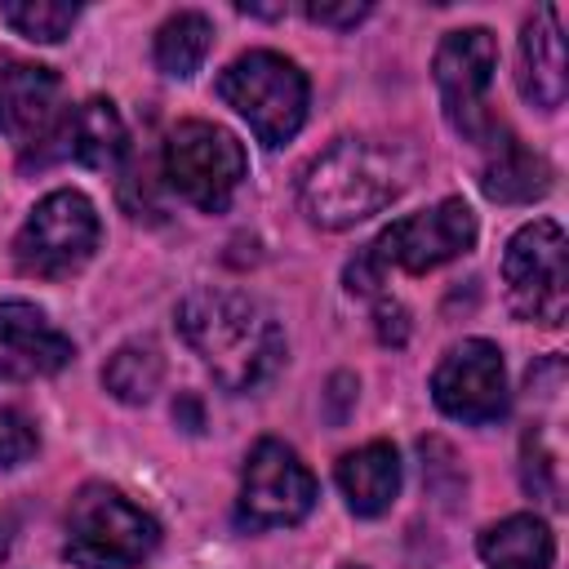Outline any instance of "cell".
<instances>
[{"label": "cell", "instance_id": "1", "mask_svg": "<svg viewBox=\"0 0 569 569\" xmlns=\"http://www.w3.org/2000/svg\"><path fill=\"white\" fill-rule=\"evenodd\" d=\"M178 333L227 391L262 387L284 360V333L271 311L236 289L187 293L178 307Z\"/></svg>", "mask_w": 569, "mask_h": 569}, {"label": "cell", "instance_id": "2", "mask_svg": "<svg viewBox=\"0 0 569 569\" xmlns=\"http://www.w3.org/2000/svg\"><path fill=\"white\" fill-rule=\"evenodd\" d=\"M405 182H409V164L400 151L369 138H338L329 151H320L307 164L298 182V200L316 227L338 231L387 209L405 191Z\"/></svg>", "mask_w": 569, "mask_h": 569}, {"label": "cell", "instance_id": "3", "mask_svg": "<svg viewBox=\"0 0 569 569\" xmlns=\"http://www.w3.org/2000/svg\"><path fill=\"white\" fill-rule=\"evenodd\" d=\"M160 547V525L111 485H84L67 511V560L80 569H133Z\"/></svg>", "mask_w": 569, "mask_h": 569}, {"label": "cell", "instance_id": "4", "mask_svg": "<svg viewBox=\"0 0 569 569\" xmlns=\"http://www.w3.org/2000/svg\"><path fill=\"white\" fill-rule=\"evenodd\" d=\"M213 89L236 116L249 120L262 147L289 142L307 120V76L284 53L249 49L218 76Z\"/></svg>", "mask_w": 569, "mask_h": 569}, {"label": "cell", "instance_id": "5", "mask_svg": "<svg viewBox=\"0 0 569 569\" xmlns=\"http://www.w3.org/2000/svg\"><path fill=\"white\" fill-rule=\"evenodd\" d=\"M502 280L507 302L520 320L560 329L569 311V258H565V231L551 218L525 222L502 253Z\"/></svg>", "mask_w": 569, "mask_h": 569}, {"label": "cell", "instance_id": "6", "mask_svg": "<svg viewBox=\"0 0 569 569\" xmlns=\"http://www.w3.org/2000/svg\"><path fill=\"white\" fill-rule=\"evenodd\" d=\"M244 147L236 142L231 129L213 120H182L164 138V178L169 187L191 200L204 213H222L244 182Z\"/></svg>", "mask_w": 569, "mask_h": 569}, {"label": "cell", "instance_id": "7", "mask_svg": "<svg viewBox=\"0 0 569 569\" xmlns=\"http://www.w3.org/2000/svg\"><path fill=\"white\" fill-rule=\"evenodd\" d=\"M98 209L80 191H49L13 236V258L27 276L62 280L98 249Z\"/></svg>", "mask_w": 569, "mask_h": 569}, {"label": "cell", "instance_id": "8", "mask_svg": "<svg viewBox=\"0 0 569 569\" xmlns=\"http://www.w3.org/2000/svg\"><path fill=\"white\" fill-rule=\"evenodd\" d=\"M471 244H476V213H471V204L458 200V196H445L431 209L391 222L365 253H369V262L378 271L400 267V271L422 276V271H436V267L462 258Z\"/></svg>", "mask_w": 569, "mask_h": 569}, {"label": "cell", "instance_id": "9", "mask_svg": "<svg viewBox=\"0 0 569 569\" xmlns=\"http://www.w3.org/2000/svg\"><path fill=\"white\" fill-rule=\"evenodd\" d=\"M316 476L284 440H258L240 476V520L249 529H280L307 520L316 507Z\"/></svg>", "mask_w": 569, "mask_h": 569}, {"label": "cell", "instance_id": "10", "mask_svg": "<svg viewBox=\"0 0 569 569\" xmlns=\"http://www.w3.org/2000/svg\"><path fill=\"white\" fill-rule=\"evenodd\" d=\"M493 67H498V40L485 27L449 31L436 49V62H431L445 116L471 142H480L493 129V120L485 116V93L493 84Z\"/></svg>", "mask_w": 569, "mask_h": 569}, {"label": "cell", "instance_id": "11", "mask_svg": "<svg viewBox=\"0 0 569 569\" xmlns=\"http://www.w3.org/2000/svg\"><path fill=\"white\" fill-rule=\"evenodd\" d=\"M431 400L440 413L458 422H493L507 413V369L502 351L489 338H467L445 351L431 373Z\"/></svg>", "mask_w": 569, "mask_h": 569}, {"label": "cell", "instance_id": "12", "mask_svg": "<svg viewBox=\"0 0 569 569\" xmlns=\"http://www.w3.org/2000/svg\"><path fill=\"white\" fill-rule=\"evenodd\" d=\"M0 133L18 147H49L67 151V111H62V80L36 62L0 67Z\"/></svg>", "mask_w": 569, "mask_h": 569}, {"label": "cell", "instance_id": "13", "mask_svg": "<svg viewBox=\"0 0 569 569\" xmlns=\"http://www.w3.org/2000/svg\"><path fill=\"white\" fill-rule=\"evenodd\" d=\"M71 356V338L36 302H0V382L49 378Z\"/></svg>", "mask_w": 569, "mask_h": 569}, {"label": "cell", "instance_id": "14", "mask_svg": "<svg viewBox=\"0 0 569 569\" xmlns=\"http://www.w3.org/2000/svg\"><path fill=\"white\" fill-rule=\"evenodd\" d=\"M516 84L529 107L556 111L569 89V62H565V36H560V9L547 4L538 9L525 31H520V62H516Z\"/></svg>", "mask_w": 569, "mask_h": 569}, {"label": "cell", "instance_id": "15", "mask_svg": "<svg viewBox=\"0 0 569 569\" xmlns=\"http://www.w3.org/2000/svg\"><path fill=\"white\" fill-rule=\"evenodd\" d=\"M480 142H489L485 169H480V191L498 204H525L551 187V169L542 156H533L525 142H516L507 129H489Z\"/></svg>", "mask_w": 569, "mask_h": 569}, {"label": "cell", "instance_id": "16", "mask_svg": "<svg viewBox=\"0 0 569 569\" xmlns=\"http://www.w3.org/2000/svg\"><path fill=\"white\" fill-rule=\"evenodd\" d=\"M338 489L356 516H382L400 493V453L387 440H369L365 449L342 453Z\"/></svg>", "mask_w": 569, "mask_h": 569}, {"label": "cell", "instance_id": "17", "mask_svg": "<svg viewBox=\"0 0 569 569\" xmlns=\"http://www.w3.org/2000/svg\"><path fill=\"white\" fill-rule=\"evenodd\" d=\"M67 156H76L89 169H116L129 151V129L107 98H89L76 111H67Z\"/></svg>", "mask_w": 569, "mask_h": 569}, {"label": "cell", "instance_id": "18", "mask_svg": "<svg viewBox=\"0 0 569 569\" xmlns=\"http://www.w3.org/2000/svg\"><path fill=\"white\" fill-rule=\"evenodd\" d=\"M480 560L489 569H551L556 560V538L547 520L520 511L480 533Z\"/></svg>", "mask_w": 569, "mask_h": 569}, {"label": "cell", "instance_id": "19", "mask_svg": "<svg viewBox=\"0 0 569 569\" xmlns=\"http://www.w3.org/2000/svg\"><path fill=\"white\" fill-rule=\"evenodd\" d=\"M209 44H213V22H209L204 13H196V9H182V13H173V18L156 31V67H160L164 76L187 80V76H196V67L204 62Z\"/></svg>", "mask_w": 569, "mask_h": 569}, {"label": "cell", "instance_id": "20", "mask_svg": "<svg viewBox=\"0 0 569 569\" xmlns=\"http://www.w3.org/2000/svg\"><path fill=\"white\" fill-rule=\"evenodd\" d=\"M160 378H164V360H160L156 342H124L102 369L107 391L124 405H147L160 391Z\"/></svg>", "mask_w": 569, "mask_h": 569}, {"label": "cell", "instance_id": "21", "mask_svg": "<svg viewBox=\"0 0 569 569\" xmlns=\"http://www.w3.org/2000/svg\"><path fill=\"white\" fill-rule=\"evenodd\" d=\"M76 18H80V4H67V0H4L0 4V22L40 44H58L76 27Z\"/></svg>", "mask_w": 569, "mask_h": 569}, {"label": "cell", "instance_id": "22", "mask_svg": "<svg viewBox=\"0 0 569 569\" xmlns=\"http://www.w3.org/2000/svg\"><path fill=\"white\" fill-rule=\"evenodd\" d=\"M36 453V427L18 409H0V471L27 462Z\"/></svg>", "mask_w": 569, "mask_h": 569}, {"label": "cell", "instance_id": "23", "mask_svg": "<svg viewBox=\"0 0 569 569\" xmlns=\"http://www.w3.org/2000/svg\"><path fill=\"white\" fill-rule=\"evenodd\" d=\"M365 13H369V4H356V0H347V4H307V18L320 22V27H356Z\"/></svg>", "mask_w": 569, "mask_h": 569}, {"label": "cell", "instance_id": "24", "mask_svg": "<svg viewBox=\"0 0 569 569\" xmlns=\"http://www.w3.org/2000/svg\"><path fill=\"white\" fill-rule=\"evenodd\" d=\"M378 338L382 342H405V311L396 302H382L378 307Z\"/></svg>", "mask_w": 569, "mask_h": 569}, {"label": "cell", "instance_id": "25", "mask_svg": "<svg viewBox=\"0 0 569 569\" xmlns=\"http://www.w3.org/2000/svg\"><path fill=\"white\" fill-rule=\"evenodd\" d=\"M9 542H13V520L0 511V560L9 556Z\"/></svg>", "mask_w": 569, "mask_h": 569}]
</instances>
